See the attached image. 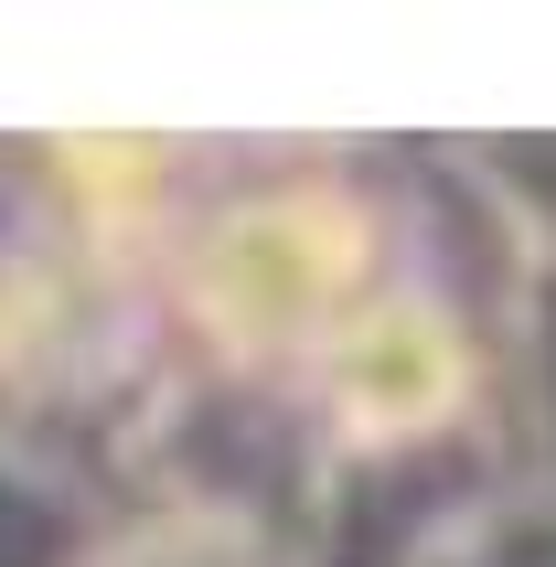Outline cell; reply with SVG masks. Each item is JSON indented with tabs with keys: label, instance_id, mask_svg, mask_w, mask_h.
<instances>
[{
	"label": "cell",
	"instance_id": "cell-2",
	"mask_svg": "<svg viewBox=\"0 0 556 567\" xmlns=\"http://www.w3.org/2000/svg\"><path fill=\"white\" fill-rule=\"evenodd\" d=\"M321 396L353 417V440L439 429L450 396H461V343H450V321L418 311V300H364V311L321 343Z\"/></svg>",
	"mask_w": 556,
	"mask_h": 567
},
{
	"label": "cell",
	"instance_id": "cell-1",
	"mask_svg": "<svg viewBox=\"0 0 556 567\" xmlns=\"http://www.w3.org/2000/svg\"><path fill=\"white\" fill-rule=\"evenodd\" d=\"M183 300L215 332V353H236V364H257V353H321L342 321L364 311V215L332 183L247 193V204H225L193 236Z\"/></svg>",
	"mask_w": 556,
	"mask_h": 567
}]
</instances>
